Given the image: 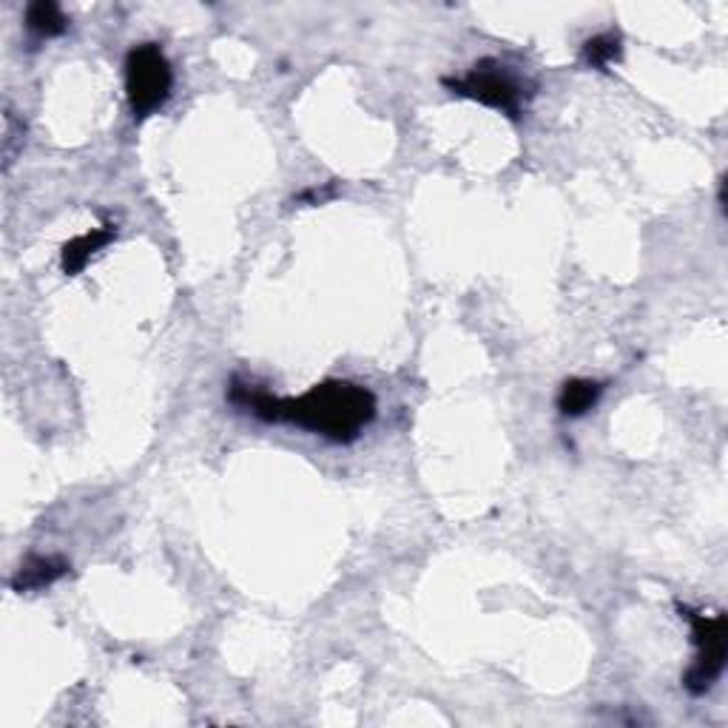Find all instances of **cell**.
Here are the masks:
<instances>
[{"mask_svg": "<svg viewBox=\"0 0 728 728\" xmlns=\"http://www.w3.org/2000/svg\"><path fill=\"white\" fill-rule=\"evenodd\" d=\"M228 402L239 410H248L268 425H297L324 439L351 445L376 418V396L367 387L344 378H328L297 398H279L257 385L231 378Z\"/></svg>", "mask_w": 728, "mask_h": 728, "instance_id": "obj_1", "label": "cell"}, {"mask_svg": "<svg viewBox=\"0 0 728 728\" xmlns=\"http://www.w3.org/2000/svg\"><path fill=\"white\" fill-rule=\"evenodd\" d=\"M441 83L450 88L452 95L470 97V100L481 103V106L504 111V115L513 117V120H518L521 111H524L526 97H529L526 81H521L504 63L493 61V57L475 63L464 77H445Z\"/></svg>", "mask_w": 728, "mask_h": 728, "instance_id": "obj_2", "label": "cell"}, {"mask_svg": "<svg viewBox=\"0 0 728 728\" xmlns=\"http://www.w3.org/2000/svg\"><path fill=\"white\" fill-rule=\"evenodd\" d=\"M174 86V72L157 43H140L126 54V97L135 120H146L165 106Z\"/></svg>", "mask_w": 728, "mask_h": 728, "instance_id": "obj_3", "label": "cell"}, {"mask_svg": "<svg viewBox=\"0 0 728 728\" xmlns=\"http://www.w3.org/2000/svg\"><path fill=\"white\" fill-rule=\"evenodd\" d=\"M677 612L692 623V641L697 646V661L683 675V686H686L688 695L700 697L715 686L717 677L726 668L728 621L726 614H703L692 607H683V603H677Z\"/></svg>", "mask_w": 728, "mask_h": 728, "instance_id": "obj_4", "label": "cell"}, {"mask_svg": "<svg viewBox=\"0 0 728 728\" xmlns=\"http://www.w3.org/2000/svg\"><path fill=\"white\" fill-rule=\"evenodd\" d=\"M115 236H117L115 225H103V228H92L83 236H75L72 243L63 245V254H61L63 274H66V277H77V274L92 263V257H95L97 250L106 248Z\"/></svg>", "mask_w": 728, "mask_h": 728, "instance_id": "obj_5", "label": "cell"}, {"mask_svg": "<svg viewBox=\"0 0 728 728\" xmlns=\"http://www.w3.org/2000/svg\"><path fill=\"white\" fill-rule=\"evenodd\" d=\"M68 572V564L63 558H54V555H34L18 569V575L12 578L14 592H34V589H46L52 587L54 580H61Z\"/></svg>", "mask_w": 728, "mask_h": 728, "instance_id": "obj_6", "label": "cell"}, {"mask_svg": "<svg viewBox=\"0 0 728 728\" xmlns=\"http://www.w3.org/2000/svg\"><path fill=\"white\" fill-rule=\"evenodd\" d=\"M600 396H603V385L595 382V378H569V382H564V387H560L558 393L560 416H587V413L598 405Z\"/></svg>", "mask_w": 728, "mask_h": 728, "instance_id": "obj_7", "label": "cell"}, {"mask_svg": "<svg viewBox=\"0 0 728 728\" xmlns=\"http://www.w3.org/2000/svg\"><path fill=\"white\" fill-rule=\"evenodd\" d=\"M26 26L29 32L46 41V38H57V34L66 32L68 18L54 0H34L26 7Z\"/></svg>", "mask_w": 728, "mask_h": 728, "instance_id": "obj_8", "label": "cell"}, {"mask_svg": "<svg viewBox=\"0 0 728 728\" xmlns=\"http://www.w3.org/2000/svg\"><path fill=\"white\" fill-rule=\"evenodd\" d=\"M623 54V41L618 32H603L595 34L584 43V63L592 68H607L612 63L621 61Z\"/></svg>", "mask_w": 728, "mask_h": 728, "instance_id": "obj_9", "label": "cell"}]
</instances>
